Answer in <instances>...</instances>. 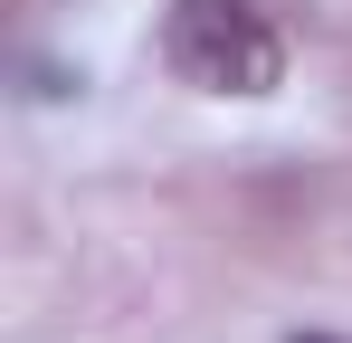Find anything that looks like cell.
Here are the masks:
<instances>
[{
    "label": "cell",
    "instance_id": "1",
    "mask_svg": "<svg viewBox=\"0 0 352 343\" xmlns=\"http://www.w3.org/2000/svg\"><path fill=\"white\" fill-rule=\"evenodd\" d=\"M162 67L200 96H276L286 39L267 29L257 0H172L162 19Z\"/></svg>",
    "mask_w": 352,
    "mask_h": 343
},
{
    "label": "cell",
    "instance_id": "2",
    "mask_svg": "<svg viewBox=\"0 0 352 343\" xmlns=\"http://www.w3.org/2000/svg\"><path fill=\"white\" fill-rule=\"evenodd\" d=\"M295 343H314V334H295Z\"/></svg>",
    "mask_w": 352,
    "mask_h": 343
}]
</instances>
